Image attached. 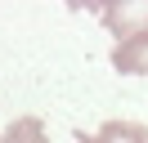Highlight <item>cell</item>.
Returning a JSON list of instances; mask_svg holds the SVG:
<instances>
[{
    "label": "cell",
    "instance_id": "1",
    "mask_svg": "<svg viewBox=\"0 0 148 143\" xmlns=\"http://www.w3.org/2000/svg\"><path fill=\"white\" fill-rule=\"evenodd\" d=\"M99 14H103V27L117 40L135 36V31H148V0H108Z\"/></svg>",
    "mask_w": 148,
    "mask_h": 143
},
{
    "label": "cell",
    "instance_id": "3",
    "mask_svg": "<svg viewBox=\"0 0 148 143\" xmlns=\"http://www.w3.org/2000/svg\"><path fill=\"white\" fill-rule=\"evenodd\" d=\"M103 5H108V0H67V9H76V14H81V9H90V14H99Z\"/></svg>",
    "mask_w": 148,
    "mask_h": 143
},
{
    "label": "cell",
    "instance_id": "2",
    "mask_svg": "<svg viewBox=\"0 0 148 143\" xmlns=\"http://www.w3.org/2000/svg\"><path fill=\"white\" fill-rule=\"evenodd\" d=\"M112 67L126 72V76H148V31L121 36L117 49H112Z\"/></svg>",
    "mask_w": 148,
    "mask_h": 143
}]
</instances>
